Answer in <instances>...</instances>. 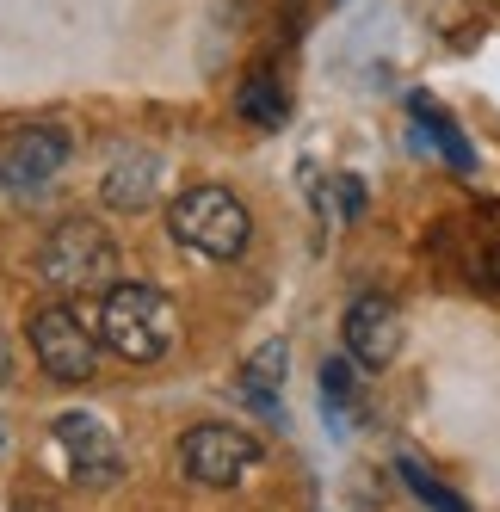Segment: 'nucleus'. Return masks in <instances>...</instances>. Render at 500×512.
Wrapping results in <instances>:
<instances>
[{
    "label": "nucleus",
    "mask_w": 500,
    "mask_h": 512,
    "mask_svg": "<svg viewBox=\"0 0 500 512\" xmlns=\"http://www.w3.org/2000/svg\"><path fill=\"white\" fill-rule=\"evenodd\" d=\"M180 340V309L161 284H142V278H112L105 284V303H99V346L118 352L124 364H155L173 352Z\"/></svg>",
    "instance_id": "obj_1"
},
{
    "label": "nucleus",
    "mask_w": 500,
    "mask_h": 512,
    "mask_svg": "<svg viewBox=\"0 0 500 512\" xmlns=\"http://www.w3.org/2000/svg\"><path fill=\"white\" fill-rule=\"evenodd\" d=\"M167 235L192 253H204V260H241L247 235H254V216H247V204L229 186H192L173 198Z\"/></svg>",
    "instance_id": "obj_2"
},
{
    "label": "nucleus",
    "mask_w": 500,
    "mask_h": 512,
    "mask_svg": "<svg viewBox=\"0 0 500 512\" xmlns=\"http://www.w3.org/2000/svg\"><path fill=\"white\" fill-rule=\"evenodd\" d=\"M38 278L62 297H87V290H105L118 278V241L105 235L87 216H68V223L50 229V241L38 247Z\"/></svg>",
    "instance_id": "obj_3"
},
{
    "label": "nucleus",
    "mask_w": 500,
    "mask_h": 512,
    "mask_svg": "<svg viewBox=\"0 0 500 512\" xmlns=\"http://www.w3.org/2000/svg\"><path fill=\"white\" fill-rule=\"evenodd\" d=\"M31 358H38V371L50 383H93L99 371V340L81 327V315L68 309V303H44V309H31Z\"/></svg>",
    "instance_id": "obj_4"
},
{
    "label": "nucleus",
    "mask_w": 500,
    "mask_h": 512,
    "mask_svg": "<svg viewBox=\"0 0 500 512\" xmlns=\"http://www.w3.org/2000/svg\"><path fill=\"white\" fill-rule=\"evenodd\" d=\"M180 463H186L192 482H204V488H241L247 475L260 469V438L247 432V426L210 420V426H192V432H186Z\"/></svg>",
    "instance_id": "obj_5"
},
{
    "label": "nucleus",
    "mask_w": 500,
    "mask_h": 512,
    "mask_svg": "<svg viewBox=\"0 0 500 512\" xmlns=\"http://www.w3.org/2000/svg\"><path fill=\"white\" fill-rule=\"evenodd\" d=\"M50 432H56V451H62L68 475H75L81 488H112L124 475V445H118V432L105 426L99 414L75 408V414H62Z\"/></svg>",
    "instance_id": "obj_6"
},
{
    "label": "nucleus",
    "mask_w": 500,
    "mask_h": 512,
    "mask_svg": "<svg viewBox=\"0 0 500 512\" xmlns=\"http://www.w3.org/2000/svg\"><path fill=\"white\" fill-rule=\"evenodd\" d=\"M75 155V136L56 130V124H25L7 136V149H0V186L7 192H38L50 179L68 167Z\"/></svg>",
    "instance_id": "obj_7"
},
{
    "label": "nucleus",
    "mask_w": 500,
    "mask_h": 512,
    "mask_svg": "<svg viewBox=\"0 0 500 512\" xmlns=\"http://www.w3.org/2000/svg\"><path fill=\"white\" fill-rule=\"evenodd\" d=\"M340 334H346V358L352 364H365V371H383V364H396L402 352V334H408V321H402V303L396 297H359L346 309L340 321Z\"/></svg>",
    "instance_id": "obj_8"
},
{
    "label": "nucleus",
    "mask_w": 500,
    "mask_h": 512,
    "mask_svg": "<svg viewBox=\"0 0 500 512\" xmlns=\"http://www.w3.org/2000/svg\"><path fill=\"white\" fill-rule=\"evenodd\" d=\"M284 371H291V346H284V340H266V346L235 371V395H241L260 420H272V426H284Z\"/></svg>",
    "instance_id": "obj_9"
},
{
    "label": "nucleus",
    "mask_w": 500,
    "mask_h": 512,
    "mask_svg": "<svg viewBox=\"0 0 500 512\" xmlns=\"http://www.w3.org/2000/svg\"><path fill=\"white\" fill-rule=\"evenodd\" d=\"M155 186H161V161L149 149H130V155H118L112 167H105L99 198L112 204V210H149L155 204Z\"/></svg>",
    "instance_id": "obj_10"
},
{
    "label": "nucleus",
    "mask_w": 500,
    "mask_h": 512,
    "mask_svg": "<svg viewBox=\"0 0 500 512\" xmlns=\"http://www.w3.org/2000/svg\"><path fill=\"white\" fill-rule=\"evenodd\" d=\"M321 414L334 438H352V426L365 420V389L352 377V358H321Z\"/></svg>",
    "instance_id": "obj_11"
},
{
    "label": "nucleus",
    "mask_w": 500,
    "mask_h": 512,
    "mask_svg": "<svg viewBox=\"0 0 500 512\" xmlns=\"http://www.w3.org/2000/svg\"><path fill=\"white\" fill-rule=\"evenodd\" d=\"M235 112L254 124V130H284V118H291V93H284V81L272 75V68H247L241 87H235Z\"/></svg>",
    "instance_id": "obj_12"
},
{
    "label": "nucleus",
    "mask_w": 500,
    "mask_h": 512,
    "mask_svg": "<svg viewBox=\"0 0 500 512\" xmlns=\"http://www.w3.org/2000/svg\"><path fill=\"white\" fill-rule=\"evenodd\" d=\"M396 475L408 482V494H414L426 512H470V500H463V494H451V488H445V482H439V475L426 469V463H414V457H396Z\"/></svg>",
    "instance_id": "obj_13"
},
{
    "label": "nucleus",
    "mask_w": 500,
    "mask_h": 512,
    "mask_svg": "<svg viewBox=\"0 0 500 512\" xmlns=\"http://www.w3.org/2000/svg\"><path fill=\"white\" fill-rule=\"evenodd\" d=\"M408 112H414V118H420L426 130H433V142H439V149H445V161H451L457 173H470V167H476V155H470V142L457 136V124H451V118H445V112H439V105L426 99V93H414V99H408Z\"/></svg>",
    "instance_id": "obj_14"
},
{
    "label": "nucleus",
    "mask_w": 500,
    "mask_h": 512,
    "mask_svg": "<svg viewBox=\"0 0 500 512\" xmlns=\"http://www.w3.org/2000/svg\"><path fill=\"white\" fill-rule=\"evenodd\" d=\"M13 371H19V364H13V346H7V334H0V389L13 383Z\"/></svg>",
    "instance_id": "obj_15"
},
{
    "label": "nucleus",
    "mask_w": 500,
    "mask_h": 512,
    "mask_svg": "<svg viewBox=\"0 0 500 512\" xmlns=\"http://www.w3.org/2000/svg\"><path fill=\"white\" fill-rule=\"evenodd\" d=\"M19 512H50V506H19Z\"/></svg>",
    "instance_id": "obj_16"
},
{
    "label": "nucleus",
    "mask_w": 500,
    "mask_h": 512,
    "mask_svg": "<svg viewBox=\"0 0 500 512\" xmlns=\"http://www.w3.org/2000/svg\"><path fill=\"white\" fill-rule=\"evenodd\" d=\"M0 445H7V420H0Z\"/></svg>",
    "instance_id": "obj_17"
}]
</instances>
